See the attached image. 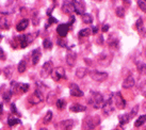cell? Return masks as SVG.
Instances as JSON below:
<instances>
[{"instance_id": "cell-24", "label": "cell", "mask_w": 146, "mask_h": 130, "mask_svg": "<svg viewBox=\"0 0 146 130\" xmlns=\"http://www.w3.org/2000/svg\"><path fill=\"white\" fill-rule=\"evenodd\" d=\"M86 74H88V69L85 67H79L76 70V77L78 79H82V78H84L86 76Z\"/></svg>"}, {"instance_id": "cell-37", "label": "cell", "mask_w": 146, "mask_h": 130, "mask_svg": "<svg viewBox=\"0 0 146 130\" xmlns=\"http://www.w3.org/2000/svg\"><path fill=\"white\" fill-rule=\"evenodd\" d=\"M65 100L64 99H57V101H56V105H57V108L59 110H62L65 108Z\"/></svg>"}, {"instance_id": "cell-48", "label": "cell", "mask_w": 146, "mask_h": 130, "mask_svg": "<svg viewBox=\"0 0 146 130\" xmlns=\"http://www.w3.org/2000/svg\"><path fill=\"white\" fill-rule=\"evenodd\" d=\"M98 44H104V37H102V35H100L99 38H98Z\"/></svg>"}, {"instance_id": "cell-7", "label": "cell", "mask_w": 146, "mask_h": 130, "mask_svg": "<svg viewBox=\"0 0 146 130\" xmlns=\"http://www.w3.org/2000/svg\"><path fill=\"white\" fill-rule=\"evenodd\" d=\"M28 100L31 105H38L40 102H42L44 100V95H43V93H42L41 91L35 90V92L32 95H30Z\"/></svg>"}, {"instance_id": "cell-14", "label": "cell", "mask_w": 146, "mask_h": 130, "mask_svg": "<svg viewBox=\"0 0 146 130\" xmlns=\"http://www.w3.org/2000/svg\"><path fill=\"white\" fill-rule=\"evenodd\" d=\"M74 125H75V122L73 119H65V121H62V122L59 123L58 126H59L60 130H72Z\"/></svg>"}, {"instance_id": "cell-33", "label": "cell", "mask_w": 146, "mask_h": 130, "mask_svg": "<svg viewBox=\"0 0 146 130\" xmlns=\"http://www.w3.org/2000/svg\"><path fill=\"white\" fill-rule=\"evenodd\" d=\"M12 95L13 93L9 90V91H5L4 93H2V98H3V100L5 102H9L11 100V98H12Z\"/></svg>"}, {"instance_id": "cell-46", "label": "cell", "mask_w": 146, "mask_h": 130, "mask_svg": "<svg viewBox=\"0 0 146 130\" xmlns=\"http://www.w3.org/2000/svg\"><path fill=\"white\" fill-rule=\"evenodd\" d=\"M11 110H12V112L14 114H18V115H19V113H18V111H17V109H16L15 103H12V105H11Z\"/></svg>"}, {"instance_id": "cell-40", "label": "cell", "mask_w": 146, "mask_h": 130, "mask_svg": "<svg viewBox=\"0 0 146 130\" xmlns=\"http://www.w3.org/2000/svg\"><path fill=\"white\" fill-rule=\"evenodd\" d=\"M138 5L143 12L146 13V1H141V0H140V1H138Z\"/></svg>"}, {"instance_id": "cell-11", "label": "cell", "mask_w": 146, "mask_h": 130, "mask_svg": "<svg viewBox=\"0 0 146 130\" xmlns=\"http://www.w3.org/2000/svg\"><path fill=\"white\" fill-rule=\"evenodd\" d=\"M51 77L54 81H59L61 79H65V70L63 67H57L56 69H53L52 74H51Z\"/></svg>"}, {"instance_id": "cell-36", "label": "cell", "mask_w": 146, "mask_h": 130, "mask_svg": "<svg viewBox=\"0 0 146 130\" xmlns=\"http://www.w3.org/2000/svg\"><path fill=\"white\" fill-rule=\"evenodd\" d=\"M139 91H140V93L142 94L143 96H145L146 97V80L145 81H143L140 86H139Z\"/></svg>"}, {"instance_id": "cell-19", "label": "cell", "mask_w": 146, "mask_h": 130, "mask_svg": "<svg viewBox=\"0 0 146 130\" xmlns=\"http://www.w3.org/2000/svg\"><path fill=\"white\" fill-rule=\"evenodd\" d=\"M28 26H29V19L28 18H24V19H21L16 25V30L18 32H23V31H25L26 29L28 28Z\"/></svg>"}, {"instance_id": "cell-25", "label": "cell", "mask_w": 146, "mask_h": 130, "mask_svg": "<svg viewBox=\"0 0 146 130\" xmlns=\"http://www.w3.org/2000/svg\"><path fill=\"white\" fill-rule=\"evenodd\" d=\"M137 64V68H138L139 73L142 75H146V64L144 62H135Z\"/></svg>"}, {"instance_id": "cell-32", "label": "cell", "mask_w": 146, "mask_h": 130, "mask_svg": "<svg viewBox=\"0 0 146 130\" xmlns=\"http://www.w3.org/2000/svg\"><path fill=\"white\" fill-rule=\"evenodd\" d=\"M21 119L19 118H15V117H9L8 118V125L9 127H13L17 125V124H21Z\"/></svg>"}, {"instance_id": "cell-23", "label": "cell", "mask_w": 146, "mask_h": 130, "mask_svg": "<svg viewBox=\"0 0 146 130\" xmlns=\"http://www.w3.org/2000/svg\"><path fill=\"white\" fill-rule=\"evenodd\" d=\"M69 110L72 111V112H75V113H78V112H84L86 108L84 106H82V105H79V103H74L70 106Z\"/></svg>"}, {"instance_id": "cell-17", "label": "cell", "mask_w": 146, "mask_h": 130, "mask_svg": "<svg viewBox=\"0 0 146 130\" xmlns=\"http://www.w3.org/2000/svg\"><path fill=\"white\" fill-rule=\"evenodd\" d=\"M68 30H69V26L67 24H60L57 28V33L61 37H64L68 33Z\"/></svg>"}, {"instance_id": "cell-9", "label": "cell", "mask_w": 146, "mask_h": 130, "mask_svg": "<svg viewBox=\"0 0 146 130\" xmlns=\"http://www.w3.org/2000/svg\"><path fill=\"white\" fill-rule=\"evenodd\" d=\"M90 76L91 78L95 80V81L97 82H102L107 80V78H108V74L105 73V72H98V70H93V72H91L90 73Z\"/></svg>"}, {"instance_id": "cell-15", "label": "cell", "mask_w": 146, "mask_h": 130, "mask_svg": "<svg viewBox=\"0 0 146 130\" xmlns=\"http://www.w3.org/2000/svg\"><path fill=\"white\" fill-rule=\"evenodd\" d=\"M62 11L65 14H72L75 12V8H74V1H64L62 4Z\"/></svg>"}, {"instance_id": "cell-3", "label": "cell", "mask_w": 146, "mask_h": 130, "mask_svg": "<svg viewBox=\"0 0 146 130\" xmlns=\"http://www.w3.org/2000/svg\"><path fill=\"white\" fill-rule=\"evenodd\" d=\"M100 124V118L99 116L95 115V116H88L83 122V126L86 130H92L95 127H97Z\"/></svg>"}, {"instance_id": "cell-28", "label": "cell", "mask_w": 146, "mask_h": 130, "mask_svg": "<svg viewBox=\"0 0 146 130\" xmlns=\"http://www.w3.org/2000/svg\"><path fill=\"white\" fill-rule=\"evenodd\" d=\"M51 119H52V112H51V111H48L47 113L45 114L44 118H43V124H44V125H48L49 123L51 122Z\"/></svg>"}, {"instance_id": "cell-53", "label": "cell", "mask_w": 146, "mask_h": 130, "mask_svg": "<svg viewBox=\"0 0 146 130\" xmlns=\"http://www.w3.org/2000/svg\"><path fill=\"white\" fill-rule=\"evenodd\" d=\"M145 56H146V48H145Z\"/></svg>"}, {"instance_id": "cell-6", "label": "cell", "mask_w": 146, "mask_h": 130, "mask_svg": "<svg viewBox=\"0 0 146 130\" xmlns=\"http://www.w3.org/2000/svg\"><path fill=\"white\" fill-rule=\"evenodd\" d=\"M102 113L106 116H109L114 112V106H113V100H112V97H110L108 100H106L104 102V105L102 107Z\"/></svg>"}, {"instance_id": "cell-31", "label": "cell", "mask_w": 146, "mask_h": 130, "mask_svg": "<svg viewBox=\"0 0 146 130\" xmlns=\"http://www.w3.org/2000/svg\"><path fill=\"white\" fill-rule=\"evenodd\" d=\"M137 30H138L139 32L141 33V34H144L145 33V28H144V26H143V21L142 18H140L138 21H137Z\"/></svg>"}, {"instance_id": "cell-16", "label": "cell", "mask_w": 146, "mask_h": 130, "mask_svg": "<svg viewBox=\"0 0 146 130\" xmlns=\"http://www.w3.org/2000/svg\"><path fill=\"white\" fill-rule=\"evenodd\" d=\"M69 91H70V95L74 96V97H82L83 96V92H82L80 88L75 84V83H72L69 86Z\"/></svg>"}, {"instance_id": "cell-21", "label": "cell", "mask_w": 146, "mask_h": 130, "mask_svg": "<svg viewBox=\"0 0 146 130\" xmlns=\"http://www.w3.org/2000/svg\"><path fill=\"white\" fill-rule=\"evenodd\" d=\"M11 25H10V19L7 16L0 17V28L3 29V30H8L10 29Z\"/></svg>"}, {"instance_id": "cell-29", "label": "cell", "mask_w": 146, "mask_h": 130, "mask_svg": "<svg viewBox=\"0 0 146 130\" xmlns=\"http://www.w3.org/2000/svg\"><path fill=\"white\" fill-rule=\"evenodd\" d=\"M91 34H92V30L89 28L82 29V30L79 31V37H88Z\"/></svg>"}, {"instance_id": "cell-38", "label": "cell", "mask_w": 146, "mask_h": 130, "mask_svg": "<svg viewBox=\"0 0 146 130\" xmlns=\"http://www.w3.org/2000/svg\"><path fill=\"white\" fill-rule=\"evenodd\" d=\"M43 47H44L45 49H50L51 47H52V43H51V41L48 40V38H45L44 41H43Z\"/></svg>"}, {"instance_id": "cell-35", "label": "cell", "mask_w": 146, "mask_h": 130, "mask_svg": "<svg viewBox=\"0 0 146 130\" xmlns=\"http://www.w3.org/2000/svg\"><path fill=\"white\" fill-rule=\"evenodd\" d=\"M3 74H4V77H5V78L11 77V76H12V74H13L12 66H7V67L3 69Z\"/></svg>"}, {"instance_id": "cell-54", "label": "cell", "mask_w": 146, "mask_h": 130, "mask_svg": "<svg viewBox=\"0 0 146 130\" xmlns=\"http://www.w3.org/2000/svg\"><path fill=\"white\" fill-rule=\"evenodd\" d=\"M113 130H118V129H113Z\"/></svg>"}, {"instance_id": "cell-12", "label": "cell", "mask_w": 146, "mask_h": 130, "mask_svg": "<svg viewBox=\"0 0 146 130\" xmlns=\"http://www.w3.org/2000/svg\"><path fill=\"white\" fill-rule=\"evenodd\" d=\"M74 8H75V12L77 13L78 15L85 14V4L83 1H80V0L74 1Z\"/></svg>"}, {"instance_id": "cell-2", "label": "cell", "mask_w": 146, "mask_h": 130, "mask_svg": "<svg viewBox=\"0 0 146 130\" xmlns=\"http://www.w3.org/2000/svg\"><path fill=\"white\" fill-rule=\"evenodd\" d=\"M28 90H29L28 83H17V82H15V81H13L12 83H11V88H10V91H11L13 94L27 93Z\"/></svg>"}, {"instance_id": "cell-49", "label": "cell", "mask_w": 146, "mask_h": 130, "mask_svg": "<svg viewBox=\"0 0 146 130\" xmlns=\"http://www.w3.org/2000/svg\"><path fill=\"white\" fill-rule=\"evenodd\" d=\"M92 32H93V33L97 32V28H96V27H95V28H93V31H92Z\"/></svg>"}, {"instance_id": "cell-26", "label": "cell", "mask_w": 146, "mask_h": 130, "mask_svg": "<svg viewBox=\"0 0 146 130\" xmlns=\"http://www.w3.org/2000/svg\"><path fill=\"white\" fill-rule=\"evenodd\" d=\"M26 69H27V62L25 61V60H21L18 65H17V70H18V73H25L26 72Z\"/></svg>"}, {"instance_id": "cell-22", "label": "cell", "mask_w": 146, "mask_h": 130, "mask_svg": "<svg viewBox=\"0 0 146 130\" xmlns=\"http://www.w3.org/2000/svg\"><path fill=\"white\" fill-rule=\"evenodd\" d=\"M131 115H130V113H125V114H122V115H119L118 116V121H119V125L121 126H123V125H125V124H127V123L130 122V119H131Z\"/></svg>"}, {"instance_id": "cell-18", "label": "cell", "mask_w": 146, "mask_h": 130, "mask_svg": "<svg viewBox=\"0 0 146 130\" xmlns=\"http://www.w3.org/2000/svg\"><path fill=\"white\" fill-rule=\"evenodd\" d=\"M134 86H135V80H134V78L132 76H128L123 81V88L124 89H131Z\"/></svg>"}, {"instance_id": "cell-44", "label": "cell", "mask_w": 146, "mask_h": 130, "mask_svg": "<svg viewBox=\"0 0 146 130\" xmlns=\"http://www.w3.org/2000/svg\"><path fill=\"white\" fill-rule=\"evenodd\" d=\"M32 21H33V25H34V26H37V25H38L40 18H38V16H37L36 14H35V15H33V17H32Z\"/></svg>"}, {"instance_id": "cell-20", "label": "cell", "mask_w": 146, "mask_h": 130, "mask_svg": "<svg viewBox=\"0 0 146 130\" xmlns=\"http://www.w3.org/2000/svg\"><path fill=\"white\" fill-rule=\"evenodd\" d=\"M42 57V52L41 50L38 48H36L35 50L32 51V64L33 65H36L38 62H40V59Z\"/></svg>"}, {"instance_id": "cell-41", "label": "cell", "mask_w": 146, "mask_h": 130, "mask_svg": "<svg viewBox=\"0 0 146 130\" xmlns=\"http://www.w3.org/2000/svg\"><path fill=\"white\" fill-rule=\"evenodd\" d=\"M139 111V106L137 105V106L133 107V109L131 110V112H130V115H131V117H134L135 115H137V113H138Z\"/></svg>"}, {"instance_id": "cell-51", "label": "cell", "mask_w": 146, "mask_h": 130, "mask_svg": "<svg viewBox=\"0 0 146 130\" xmlns=\"http://www.w3.org/2000/svg\"><path fill=\"white\" fill-rule=\"evenodd\" d=\"M1 40H2V35H1V34H0V41H1Z\"/></svg>"}, {"instance_id": "cell-52", "label": "cell", "mask_w": 146, "mask_h": 130, "mask_svg": "<svg viewBox=\"0 0 146 130\" xmlns=\"http://www.w3.org/2000/svg\"><path fill=\"white\" fill-rule=\"evenodd\" d=\"M40 130H47V129H46V128H41Z\"/></svg>"}, {"instance_id": "cell-4", "label": "cell", "mask_w": 146, "mask_h": 130, "mask_svg": "<svg viewBox=\"0 0 146 130\" xmlns=\"http://www.w3.org/2000/svg\"><path fill=\"white\" fill-rule=\"evenodd\" d=\"M36 37V35H34L32 33H29V34H24L18 37L19 43H21V48H26L28 47L29 45L33 42V40Z\"/></svg>"}, {"instance_id": "cell-27", "label": "cell", "mask_w": 146, "mask_h": 130, "mask_svg": "<svg viewBox=\"0 0 146 130\" xmlns=\"http://www.w3.org/2000/svg\"><path fill=\"white\" fill-rule=\"evenodd\" d=\"M146 122V115H141L139 118H137V121L134 123V126L139 128V127H141L142 125H144Z\"/></svg>"}, {"instance_id": "cell-10", "label": "cell", "mask_w": 146, "mask_h": 130, "mask_svg": "<svg viewBox=\"0 0 146 130\" xmlns=\"http://www.w3.org/2000/svg\"><path fill=\"white\" fill-rule=\"evenodd\" d=\"M98 63L100 65H104V66H108V65L112 62V56L108 52H104L100 53L97 58Z\"/></svg>"}, {"instance_id": "cell-50", "label": "cell", "mask_w": 146, "mask_h": 130, "mask_svg": "<svg viewBox=\"0 0 146 130\" xmlns=\"http://www.w3.org/2000/svg\"><path fill=\"white\" fill-rule=\"evenodd\" d=\"M2 113V105H1V103H0V114Z\"/></svg>"}, {"instance_id": "cell-34", "label": "cell", "mask_w": 146, "mask_h": 130, "mask_svg": "<svg viewBox=\"0 0 146 130\" xmlns=\"http://www.w3.org/2000/svg\"><path fill=\"white\" fill-rule=\"evenodd\" d=\"M115 13H116L117 17L124 18V16H125V9H124V7H117L116 10H115Z\"/></svg>"}, {"instance_id": "cell-39", "label": "cell", "mask_w": 146, "mask_h": 130, "mask_svg": "<svg viewBox=\"0 0 146 130\" xmlns=\"http://www.w3.org/2000/svg\"><path fill=\"white\" fill-rule=\"evenodd\" d=\"M109 45H110V47H112V48H117L118 47V40H116V38H114V40L110 38Z\"/></svg>"}, {"instance_id": "cell-43", "label": "cell", "mask_w": 146, "mask_h": 130, "mask_svg": "<svg viewBox=\"0 0 146 130\" xmlns=\"http://www.w3.org/2000/svg\"><path fill=\"white\" fill-rule=\"evenodd\" d=\"M58 45L60 46V47H67V43H66V41H64V40H58Z\"/></svg>"}, {"instance_id": "cell-1", "label": "cell", "mask_w": 146, "mask_h": 130, "mask_svg": "<svg viewBox=\"0 0 146 130\" xmlns=\"http://www.w3.org/2000/svg\"><path fill=\"white\" fill-rule=\"evenodd\" d=\"M104 96L98 92H92L89 98V103H91L95 109H102L104 105Z\"/></svg>"}, {"instance_id": "cell-13", "label": "cell", "mask_w": 146, "mask_h": 130, "mask_svg": "<svg viewBox=\"0 0 146 130\" xmlns=\"http://www.w3.org/2000/svg\"><path fill=\"white\" fill-rule=\"evenodd\" d=\"M76 60H77V54L74 51H72V50H68L67 54H66V63L68 64L69 67H74L75 66Z\"/></svg>"}, {"instance_id": "cell-55", "label": "cell", "mask_w": 146, "mask_h": 130, "mask_svg": "<svg viewBox=\"0 0 146 130\" xmlns=\"http://www.w3.org/2000/svg\"><path fill=\"white\" fill-rule=\"evenodd\" d=\"M145 130H146V128H145Z\"/></svg>"}, {"instance_id": "cell-42", "label": "cell", "mask_w": 146, "mask_h": 130, "mask_svg": "<svg viewBox=\"0 0 146 130\" xmlns=\"http://www.w3.org/2000/svg\"><path fill=\"white\" fill-rule=\"evenodd\" d=\"M5 59H7V56H5V53H4L3 49L0 47V60H1V61H5Z\"/></svg>"}, {"instance_id": "cell-45", "label": "cell", "mask_w": 146, "mask_h": 130, "mask_svg": "<svg viewBox=\"0 0 146 130\" xmlns=\"http://www.w3.org/2000/svg\"><path fill=\"white\" fill-rule=\"evenodd\" d=\"M57 23H58V19H56L54 17H52V16H50V17H49V19H48V25L57 24Z\"/></svg>"}, {"instance_id": "cell-5", "label": "cell", "mask_w": 146, "mask_h": 130, "mask_svg": "<svg viewBox=\"0 0 146 130\" xmlns=\"http://www.w3.org/2000/svg\"><path fill=\"white\" fill-rule=\"evenodd\" d=\"M111 97H112V100L115 103L116 108H118V109H124L126 107V100L124 99V97H123L122 94L119 93V92L114 93Z\"/></svg>"}, {"instance_id": "cell-30", "label": "cell", "mask_w": 146, "mask_h": 130, "mask_svg": "<svg viewBox=\"0 0 146 130\" xmlns=\"http://www.w3.org/2000/svg\"><path fill=\"white\" fill-rule=\"evenodd\" d=\"M82 21H83V23H85V24H92L93 23V16L91 15V14H88V13H85V14H83L82 15Z\"/></svg>"}, {"instance_id": "cell-8", "label": "cell", "mask_w": 146, "mask_h": 130, "mask_svg": "<svg viewBox=\"0 0 146 130\" xmlns=\"http://www.w3.org/2000/svg\"><path fill=\"white\" fill-rule=\"evenodd\" d=\"M53 69H54V67H53L52 62L47 61L43 65V68H42V70H41V76L43 78H47L48 76H50V75L52 74Z\"/></svg>"}, {"instance_id": "cell-47", "label": "cell", "mask_w": 146, "mask_h": 130, "mask_svg": "<svg viewBox=\"0 0 146 130\" xmlns=\"http://www.w3.org/2000/svg\"><path fill=\"white\" fill-rule=\"evenodd\" d=\"M109 30V26L108 25H104V27H102V32H107Z\"/></svg>"}]
</instances>
